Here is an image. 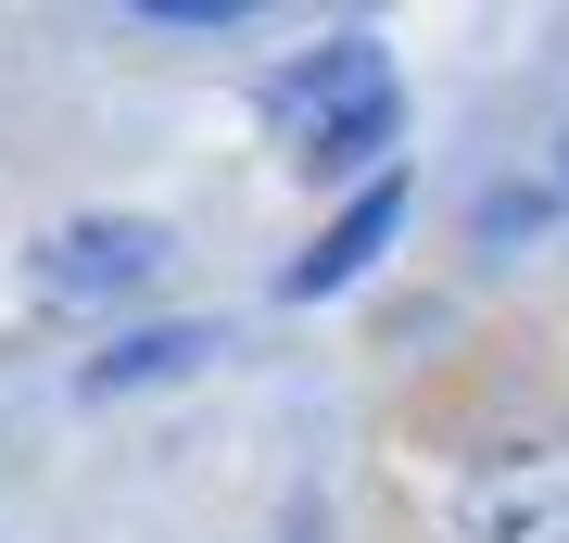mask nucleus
I'll use <instances>...</instances> for the list:
<instances>
[{"mask_svg": "<svg viewBox=\"0 0 569 543\" xmlns=\"http://www.w3.org/2000/svg\"><path fill=\"white\" fill-rule=\"evenodd\" d=\"M392 114H406V89H392V51L380 39H329V51H305V63L266 77V127H279V152L317 164V178L392 152Z\"/></svg>", "mask_w": 569, "mask_h": 543, "instance_id": "1", "label": "nucleus"}, {"mask_svg": "<svg viewBox=\"0 0 569 543\" xmlns=\"http://www.w3.org/2000/svg\"><path fill=\"white\" fill-rule=\"evenodd\" d=\"M178 253L152 215H77V228H51L39 253H26V279H39V303H114V291H140L152 265Z\"/></svg>", "mask_w": 569, "mask_h": 543, "instance_id": "2", "label": "nucleus"}, {"mask_svg": "<svg viewBox=\"0 0 569 543\" xmlns=\"http://www.w3.org/2000/svg\"><path fill=\"white\" fill-rule=\"evenodd\" d=\"M456 543H569V455H493V467H468Z\"/></svg>", "mask_w": 569, "mask_h": 543, "instance_id": "3", "label": "nucleus"}, {"mask_svg": "<svg viewBox=\"0 0 569 543\" xmlns=\"http://www.w3.org/2000/svg\"><path fill=\"white\" fill-rule=\"evenodd\" d=\"M392 228H406V178H367L355 202H342V228H317V253H291V303H329L342 279H367V265H380V241Z\"/></svg>", "mask_w": 569, "mask_h": 543, "instance_id": "4", "label": "nucleus"}, {"mask_svg": "<svg viewBox=\"0 0 569 543\" xmlns=\"http://www.w3.org/2000/svg\"><path fill=\"white\" fill-rule=\"evenodd\" d=\"M216 354V329L190 316V329H140V342H114V354H89V392H140V380H178V366H203Z\"/></svg>", "mask_w": 569, "mask_h": 543, "instance_id": "5", "label": "nucleus"}, {"mask_svg": "<svg viewBox=\"0 0 569 543\" xmlns=\"http://www.w3.org/2000/svg\"><path fill=\"white\" fill-rule=\"evenodd\" d=\"M152 26H241V0H140Z\"/></svg>", "mask_w": 569, "mask_h": 543, "instance_id": "6", "label": "nucleus"}, {"mask_svg": "<svg viewBox=\"0 0 569 543\" xmlns=\"http://www.w3.org/2000/svg\"><path fill=\"white\" fill-rule=\"evenodd\" d=\"M557 164H569V152H557Z\"/></svg>", "mask_w": 569, "mask_h": 543, "instance_id": "7", "label": "nucleus"}]
</instances>
